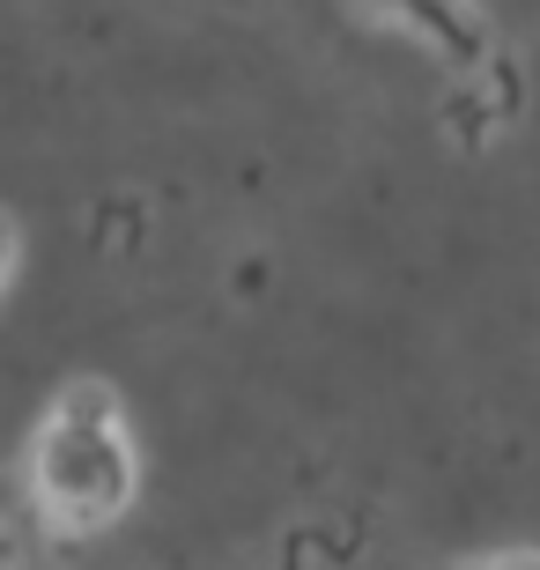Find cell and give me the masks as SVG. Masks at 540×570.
Segmentation results:
<instances>
[{
	"mask_svg": "<svg viewBox=\"0 0 540 570\" xmlns=\"http://www.w3.org/2000/svg\"><path fill=\"white\" fill-rule=\"evenodd\" d=\"M141 489V444L111 385L75 379L30 452V497L60 533H105Z\"/></svg>",
	"mask_w": 540,
	"mask_h": 570,
	"instance_id": "obj_1",
	"label": "cell"
},
{
	"mask_svg": "<svg viewBox=\"0 0 540 570\" xmlns=\"http://www.w3.org/2000/svg\"><path fill=\"white\" fill-rule=\"evenodd\" d=\"M355 8H371V16H385V22H408L422 38L436 30L452 52H481V30H474V8H467V0H355Z\"/></svg>",
	"mask_w": 540,
	"mask_h": 570,
	"instance_id": "obj_2",
	"label": "cell"
},
{
	"mask_svg": "<svg viewBox=\"0 0 540 570\" xmlns=\"http://www.w3.org/2000/svg\"><path fill=\"white\" fill-rule=\"evenodd\" d=\"M16 259H22V237H16V223L0 215V289L16 282Z\"/></svg>",
	"mask_w": 540,
	"mask_h": 570,
	"instance_id": "obj_3",
	"label": "cell"
},
{
	"mask_svg": "<svg viewBox=\"0 0 540 570\" xmlns=\"http://www.w3.org/2000/svg\"><path fill=\"white\" fill-rule=\"evenodd\" d=\"M467 570H540V556H533V549H503V556H489V563H467Z\"/></svg>",
	"mask_w": 540,
	"mask_h": 570,
	"instance_id": "obj_4",
	"label": "cell"
}]
</instances>
